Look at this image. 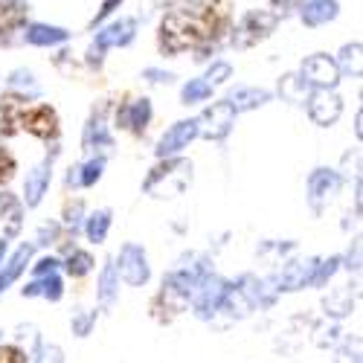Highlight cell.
I'll return each instance as SVG.
<instances>
[{"label":"cell","mask_w":363,"mask_h":363,"mask_svg":"<svg viewBox=\"0 0 363 363\" xmlns=\"http://www.w3.org/2000/svg\"><path fill=\"white\" fill-rule=\"evenodd\" d=\"M12 172H15V160H12V155L0 148V184H6V180L12 177Z\"/></svg>","instance_id":"cell-5"},{"label":"cell","mask_w":363,"mask_h":363,"mask_svg":"<svg viewBox=\"0 0 363 363\" xmlns=\"http://www.w3.org/2000/svg\"><path fill=\"white\" fill-rule=\"evenodd\" d=\"M21 23V9L18 6H4V0H0V35L9 33L12 26Z\"/></svg>","instance_id":"cell-3"},{"label":"cell","mask_w":363,"mask_h":363,"mask_svg":"<svg viewBox=\"0 0 363 363\" xmlns=\"http://www.w3.org/2000/svg\"><path fill=\"white\" fill-rule=\"evenodd\" d=\"M227 23H230V6L224 0H198V4L186 9H172L160 33L163 50L180 52V50L203 47L221 38Z\"/></svg>","instance_id":"cell-1"},{"label":"cell","mask_w":363,"mask_h":363,"mask_svg":"<svg viewBox=\"0 0 363 363\" xmlns=\"http://www.w3.org/2000/svg\"><path fill=\"white\" fill-rule=\"evenodd\" d=\"M0 363H26V354L18 346H0Z\"/></svg>","instance_id":"cell-4"},{"label":"cell","mask_w":363,"mask_h":363,"mask_svg":"<svg viewBox=\"0 0 363 363\" xmlns=\"http://www.w3.org/2000/svg\"><path fill=\"white\" fill-rule=\"evenodd\" d=\"M18 125L26 128L29 134H35V137H44V140H47V137H55V131H58V116H55V111L38 105V108H26V111H21Z\"/></svg>","instance_id":"cell-2"}]
</instances>
